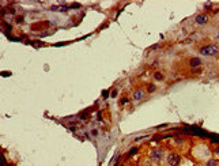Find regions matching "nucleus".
<instances>
[{"instance_id": "7ed1b4c3", "label": "nucleus", "mask_w": 219, "mask_h": 166, "mask_svg": "<svg viewBox=\"0 0 219 166\" xmlns=\"http://www.w3.org/2000/svg\"><path fill=\"white\" fill-rule=\"evenodd\" d=\"M195 22L197 25H206L208 22V16L206 15V14H199V15L195 16Z\"/></svg>"}, {"instance_id": "39448f33", "label": "nucleus", "mask_w": 219, "mask_h": 166, "mask_svg": "<svg viewBox=\"0 0 219 166\" xmlns=\"http://www.w3.org/2000/svg\"><path fill=\"white\" fill-rule=\"evenodd\" d=\"M146 97V91L144 90H136L135 93L132 94V98L135 99V101H140Z\"/></svg>"}, {"instance_id": "1a4fd4ad", "label": "nucleus", "mask_w": 219, "mask_h": 166, "mask_svg": "<svg viewBox=\"0 0 219 166\" xmlns=\"http://www.w3.org/2000/svg\"><path fill=\"white\" fill-rule=\"evenodd\" d=\"M155 90H156L155 84H148V88H147V91H148V93H154Z\"/></svg>"}, {"instance_id": "20e7f679", "label": "nucleus", "mask_w": 219, "mask_h": 166, "mask_svg": "<svg viewBox=\"0 0 219 166\" xmlns=\"http://www.w3.org/2000/svg\"><path fill=\"white\" fill-rule=\"evenodd\" d=\"M162 155H163V153H162V150H154L151 153V159L154 162H158V161H161L162 159Z\"/></svg>"}, {"instance_id": "0eeeda50", "label": "nucleus", "mask_w": 219, "mask_h": 166, "mask_svg": "<svg viewBox=\"0 0 219 166\" xmlns=\"http://www.w3.org/2000/svg\"><path fill=\"white\" fill-rule=\"evenodd\" d=\"M154 79H155V80H158V82H162V80H163V75H162L161 72H158V71H156V72H154Z\"/></svg>"}, {"instance_id": "9b49d317", "label": "nucleus", "mask_w": 219, "mask_h": 166, "mask_svg": "<svg viewBox=\"0 0 219 166\" xmlns=\"http://www.w3.org/2000/svg\"><path fill=\"white\" fill-rule=\"evenodd\" d=\"M211 5H212L211 3H207V4H206V8H211Z\"/></svg>"}, {"instance_id": "9d476101", "label": "nucleus", "mask_w": 219, "mask_h": 166, "mask_svg": "<svg viewBox=\"0 0 219 166\" xmlns=\"http://www.w3.org/2000/svg\"><path fill=\"white\" fill-rule=\"evenodd\" d=\"M215 155L219 157V147H216V150H215Z\"/></svg>"}, {"instance_id": "f03ea898", "label": "nucleus", "mask_w": 219, "mask_h": 166, "mask_svg": "<svg viewBox=\"0 0 219 166\" xmlns=\"http://www.w3.org/2000/svg\"><path fill=\"white\" fill-rule=\"evenodd\" d=\"M180 161H181V158L176 153H172V154H169V157H167V163L172 166H177L180 163Z\"/></svg>"}, {"instance_id": "423d86ee", "label": "nucleus", "mask_w": 219, "mask_h": 166, "mask_svg": "<svg viewBox=\"0 0 219 166\" xmlns=\"http://www.w3.org/2000/svg\"><path fill=\"white\" fill-rule=\"evenodd\" d=\"M189 64H191V67H192V68H196V67H199V65L201 64V60H200V59H197V57H193V59H191Z\"/></svg>"}, {"instance_id": "f257e3e1", "label": "nucleus", "mask_w": 219, "mask_h": 166, "mask_svg": "<svg viewBox=\"0 0 219 166\" xmlns=\"http://www.w3.org/2000/svg\"><path fill=\"white\" fill-rule=\"evenodd\" d=\"M219 53V47L216 45H206L200 48V55L203 56H216Z\"/></svg>"}, {"instance_id": "6e6552de", "label": "nucleus", "mask_w": 219, "mask_h": 166, "mask_svg": "<svg viewBox=\"0 0 219 166\" xmlns=\"http://www.w3.org/2000/svg\"><path fill=\"white\" fill-rule=\"evenodd\" d=\"M206 166H218V161H216V159H210V161L206 163Z\"/></svg>"}]
</instances>
